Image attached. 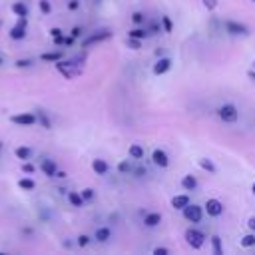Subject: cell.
Here are the masks:
<instances>
[{"label": "cell", "instance_id": "6da1fadb", "mask_svg": "<svg viewBox=\"0 0 255 255\" xmlns=\"http://www.w3.org/2000/svg\"><path fill=\"white\" fill-rule=\"evenodd\" d=\"M56 68H58V72L60 74H64V78H68V80H72V78H76V76H80L82 74V68L76 64V62H62V60H58L56 62Z\"/></svg>", "mask_w": 255, "mask_h": 255}, {"label": "cell", "instance_id": "7a4b0ae2", "mask_svg": "<svg viewBox=\"0 0 255 255\" xmlns=\"http://www.w3.org/2000/svg\"><path fill=\"white\" fill-rule=\"evenodd\" d=\"M217 114H219V118H221L223 122H227V124H233V122L239 120V112H237V108H235L233 104H223V106L217 110Z\"/></svg>", "mask_w": 255, "mask_h": 255}, {"label": "cell", "instance_id": "3957f363", "mask_svg": "<svg viewBox=\"0 0 255 255\" xmlns=\"http://www.w3.org/2000/svg\"><path fill=\"white\" fill-rule=\"evenodd\" d=\"M181 211H183V217H185L187 221H191V223H199L201 217H203V209H201L199 205H193V203H187Z\"/></svg>", "mask_w": 255, "mask_h": 255}, {"label": "cell", "instance_id": "277c9868", "mask_svg": "<svg viewBox=\"0 0 255 255\" xmlns=\"http://www.w3.org/2000/svg\"><path fill=\"white\" fill-rule=\"evenodd\" d=\"M185 241H187L193 249H201L203 243H205V235H203L201 231H197V229H187V231H185Z\"/></svg>", "mask_w": 255, "mask_h": 255}, {"label": "cell", "instance_id": "5b68a950", "mask_svg": "<svg viewBox=\"0 0 255 255\" xmlns=\"http://www.w3.org/2000/svg\"><path fill=\"white\" fill-rule=\"evenodd\" d=\"M36 120H38V118H36L32 112H22V114H16V116L10 118V122L16 124V126H34Z\"/></svg>", "mask_w": 255, "mask_h": 255}, {"label": "cell", "instance_id": "8992f818", "mask_svg": "<svg viewBox=\"0 0 255 255\" xmlns=\"http://www.w3.org/2000/svg\"><path fill=\"white\" fill-rule=\"evenodd\" d=\"M26 24H28L26 16H20L18 22H16V26L10 30V38H12V40H22V38L26 36Z\"/></svg>", "mask_w": 255, "mask_h": 255}, {"label": "cell", "instance_id": "52a82bcc", "mask_svg": "<svg viewBox=\"0 0 255 255\" xmlns=\"http://www.w3.org/2000/svg\"><path fill=\"white\" fill-rule=\"evenodd\" d=\"M225 30L233 36H247L249 34V28L245 24H239V22H233V20H227L225 22Z\"/></svg>", "mask_w": 255, "mask_h": 255}, {"label": "cell", "instance_id": "ba28073f", "mask_svg": "<svg viewBox=\"0 0 255 255\" xmlns=\"http://www.w3.org/2000/svg\"><path fill=\"white\" fill-rule=\"evenodd\" d=\"M108 38H112V32H110V30L96 32V34H92V36H88V38L84 40V48H88V46H92V44H100V42H104V40H108Z\"/></svg>", "mask_w": 255, "mask_h": 255}, {"label": "cell", "instance_id": "9c48e42d", "mask_svg": "<svg viewBox=\"0 0 255 255\" xmlns=\"http://www.w3.org/2000/svg\"><path fill=\"white\" fill-rule=\"evenodd\" d=\"M205 211H207L209 215H213V217H219V215L223 213V203H221L219 199H207Z\"/></svg>", "mask_w": 255, "mask_h": 255}, {"label": "cell", "instance_id": "30bf717a", "mask_svg": "<svg viewBox=\"0 0 255 255\" xmlns=\"http://www.w3.org/2000/svg\"><path fill=\"white\" fill-rule=\"evenodd\" d=\"M169 68H171V60H169V58H159V60L155 62V66H153V74H155V76H161V74H165Z\"/></svg>", "mask_w": 255, "mask_h": 255}, {"label": "cell", "instance_id": "8fae6325", "mask_svg": "<svg viewBox=\"0 0 255 255\" xmlns=\"http://www.w3.org/2000/svg\"><path fill=\"white\" fill-rule=\"evenodd\" d=\"M151 159H153V163L159 165V167H167V163H169V157H167V153H165L163 149H155V151L151 153Z\"/></svg>", "mask_w": 255, "mask_h": 255}, {"label": "cell", "instance_id": "7c38bea8", "mask_svg": "<svg viewBox=\"0 0 255 255\" xmlns=\"http://www.w3.org/2000/svg\"><path fill=\"white\" fill-rule=\"evenodd\" d=\"M40 169L48 175V177H56V171H58V165H56V161L54 159H44L42 163H40Z\"/></svg>", "mask_w": 255, "mask_h": 255}, {"label": "cell", "instance_id": "4fadbf2b", "mask_svg": "<svg viewBox=\"0 0 255 255\" xmlns=\"http://www.w3.org/2000/svg\"><path fill=\"white\" fill-rule=\"evenodd\" d=\"M92 169H94L98 175H104V173H108L110 165H108L104 159H94V161H92Z\"/></svg>", "mask_w": 255, "mask_h": 255}, {"label": "cell", "instance_id": "5bb4252c", "mask_svg": "<svg viewBox=\"0 0 255 255\" xmlns=\"http://www.w3.org/2000/svg\"><path fill=\"white\" fill-rule=\"evenodd\" d=\"M187 203H191V201H189V195H175V197L171 199V207H173V209H183Z\"/></svg>", "mask_w": 255, "mask_h": 255}, {"label": "cell", "instance_id": "9a60e30c", "mask_svg": "<svg viewBox=\"0 0 255 255\" xmlns=\"http://www.w3.org/2000/svg\"><path fill=\"white\" fill-rule=\"evenodd\" d=\"M195 185H197V179H195L193 175H183V179H181V187H183L185 191H193Z\"/></svg>", "mask_w": 255, "mask_h": 255}, {"label": "cell", "instance_id": "2e32d148", "mask_svg": "<svg viewBox=\"0 0 255 255\" xmlns=\"http://www.w3.org/2000/svg\"><path fill=\"white\" fill-rule=\"evenodd\" d=\"M68 201H70L74 207H82L86 199L82 197V193H78V191H70V193H68Z\"/></svg>", "mask_w": 255, "mask_h": 255}, {"label": "cell", "instance_id": "e0dca14e", "mask_svg": "<svg viewBox=\"0 0 255 255\" xmlns=\"http://www.w3.org/2000/svg\"><path fill=\"white\" fill-rule=\"evenodd\" d=\"M14 153H16V157H18V159H22V161H24V159H30L32 149H30V147H26V145H20V147H16V149H14Z\"/></svg>", "mask_w": 255, "mask_h": 255}, {"label": "cell", "instance_id": "ac0fdd59", "mask_svg": "<svg viewBox=\"0 0 255 255\" xmlns=\"http://www.w3.org/2000/svg\"><path fill=\"white\" fill-rule=\"evenodd\" d=\"M159 221H161V215L159 213H147L145 219H143V223L147 227H155V225H159Z\"/></svg>", "mask_w": 255, "mask_h": 255}, {"label": "cell", "instance_id": "d6986e66", "mask_svg": "<svg viewBox=\"0 0 255 255\" xmlns=\"http://www.w3.org/2000/svg\"><path fill=\"white\" fill-rule=\"evenodd\" d=\"M110 235H112V231H110L108 227H100V229H96V241H100V243L108 241Z\"/></svg>", "mask_w": 255, "mask_h": 255}, {"label": "cell", "instance_id": "ffe728a7", "mask_svg": "<svg viewBox=\"0 0 255 255\" xmlns=\"http://www.w3.org/2000/svg\"><path fill=\"white\" fill-rule=\"evenodd\" d=\"M12 12L18 16H28V6L24 2H14L12 4Z\"/></svg>", "mask_w": 255, "mask_h": 255}, {"label": "cell", "instance_id": "44dd1931", "mask_svg": "<svg viewBox=\"0 0 255 255\" xmlns=\"http://www.w3.org/2000/svg\"><path fill=\"white\" fill-rule=\"evenodd\" d=\"M147 34H149V32L143 30V28H133V30L128 32V36H129V38H135V40H143Z\"/></svg>", "mask_w": 255, "mask_h": 255}, {"label": "cell", "instance_id": "7402d4cb", "mask_svg": "<svg viewBox=\"0 0 255 255\" xmlns=\"http://www.w3.org/2000/svg\"><path fill=\"white\" fill-rule=\"evenodd\" d=\"M44 62H58V60H62V52H46V54H42L40 56Z\"/></svg>", "mask_w": 255, "mask_h": 255}, {"label": "cell", "instance_id": "603a6c76", "mask_svg": "<svg viewBox=\"0 0 255 255\" xmlns=\"http://www.w3.org/2000/svg\"><path fill=\"white\" fill-rule=\"evenodd\" d=\"M129 155H131V157H135V159H141V157H143V147H141V145H137V143L129 145Z\"/></svg>", "mask_w": 255, "mask_h": 255}, {"label": "cell", "instance_id": "cb8c5ba5", "mask_svg": "<svg viewBox=\"0 0 255 255\" xmlns=\"http://www.w3.org/2000/svg\"><path fill=\"white\" fill-rule=\"evenodd\" d=\"M197 163H199V167L207 169L209 173H215V165H213V161H211V159H207V157H201Z\"/></svg>", "mask_w": 255, "mask_h": 255}, {"label": "cell", "instance_id": "d4e9b609", "mask_svg": "<svg viewBox=\"0 0 255 255\" xmlns=\"http://www.w3.org/2000/svg\"><path fill=\"white\" fill-rule=\"evenodd\" d=\"M18 185H20L22 189H26V191H32V189L36 187V183H34V179H30V177H22V179L18 181Z\"/></svg>", "mask_w": 255, "mask_h": 255}, {"label": "cell", "instance_id": "484cf974", "mask_svg": "<svg viewBox=\"0 0 255 255\" xmlns=\"http://www.w3.org/2000/svg\"><path fill=\"white\" fill-rule=\"evenodd\" d=\"M211 247H213V253L215 255H223V247H221V239L217 235L211 237Z\"/></svg>", "mask_w": 255, "mask_h": 255}, {"label": "cell", "instance_id": "4316f807", "mask_svg": "<svg viewBox=\"0 0 255 255\" xmlns=\"http://www.w3.org/2000/svg\"><path fill=\"white\" fill-rule=\"evenodd\" d=\"M50 34H52V38H54L56 44H64V32H62L60 28H52Z\"/></svg>", "mask_w": 255, "mask_h": 255}, {"label": "cell", "instance_id": "83f0119b", "mask_svg": "<svg viewBox=\"0 0 255 255\" xmlns=\"http://www.w3.org/2000/svg\"><path fill=\"white\" fill-rule=\"evenodd\" d=\"M241 245H243V247H255V235L249 233V235L241 237Z\"/></svg>", "mask_w": 255, "mask_h": 255}, {"label": "cell", "instance_id": "f1b7e54d", "mask_svg": "<svg viewBox=\"0 0 255 255\" xmlns=\"http://www.w3.org/2000/svg\"><path fill=\"white\" fill-rule=\"evenodd\" d=\"M38 120H40V124H42L46 129H50V128H52V124H50V120H48L46 112H42V110H40V112H38Z\"/></svg>", "mask_w": 255, "mask_h": 255}, {"label": "cell", "instance_id": "f546056e", "mask_svg": "<svg viewBox=\"0 0 255 255\" xmlns=\"http://www.w3.org/2000/svg\"><path fill=\"white\" fill-rule=\"evenodd\" d=\"M118 171H120V173H128V171H131V165H129V161H128V159L120 161V163H118Z\"/></svg>", "mask_w": 255, "mask_h": 255}, {"label": "cell", "instance_id": "4dcf8cb0", "mask_svg": "<svg viewBox=\"0 0 255 255\" xmlns=\"http://www.w3.org/2000/svg\"><path fill=\"white\" fill-rule=\"evenodd\" d=\"M143 18H145V16H143L141 12H133V14H131V22H133V24H143Z\"/></svg>", "mask_w": 255, "mask_h": 255}, {"label": "cell", "instance_id": "1f68e13d", "mask_svg": "<svg viewBox=\"0 0 255 255\" xmlns=\"http://www.w3.org/2000/svg\"><path fill=\"white\" fill-rule=\"evenodd\" d=\"M161 24H163V28H165V32H171V28H173V24H171V20H169V16H163V18H161Z\"/></svg>", "mask_w": 255, "mask_h": 255}, {"label": "cell", "instance_id": "d6a6232c", "mask_svg": "<svg viewBox=\"0 0 255 255\" xmlns=\"http://www.w3.org/2000/svg\"><path fill=\"white\" fill-rule=\"evenodd\" d=\"M40 10H42L44 14H50V10H52V8H50V2H48V0H40Z\"/></svg>", "mask_w": 255, "mask_h": 255}, {"label": "cell", "instance_id": "836d02e7", "mask_svg": "<svg viewBox=\"0 0 255 255\" xmlns=\"http://www.w3.org/2000/svg\"><path fill=\"white\" fill-rule=\"evenodd\" d=\"M82 197L88 201V199H92L94 197V189H90V187H86V189H82Z\"/></svg>", "mask_w": 255, "mask_h": 255}, {"label": "cell", "instance_id": "e575fe53", "mask_svg": "<svg viewBox=\"0 0 255 255\" xmlns=\"http://www.w3.org/2000/svg\"><path fill=\"white\" fill-rule=\"evenodd\" d=\"M88 243H90V237H88V235H80V237H78V245H80V247H86Z\"/></svg>", "mask_w": 255, "mask_h": 255}, {"label": "cell", "instance_id": "d590c367", "mask_svg": "<svg viewBox=\"0 0 255 255\" xmlns=\"http://www.w3.org/2000/svg\"><path fill=\"white\" fill-rule=\"evenodd\" d=\"M203 6H205L207 10H215V6H217V0H203Z\"/></svg>", "mask_w": 255, "mask_h": 255}, {"label": "cell", "instance_id": "8d00e7d4", "mask_svg": "<svg viewBox=\"0 0 255 255\" xmlns=\"http://www.w3.org/2000/svg\"><path fill=\"white\" fill-rule=\"evenodd\" d=\"M167 253H169V251H167L165 247H155V249H153V255H167Z\"/></svg>", "mask_w": 255, "mask_h": 255}, {"label": "cell", "instance_id": "74e56055", "mask_svg": "<svg viewBox=\"0 0 255 255\" xmlns=\"http://www.w3.org/2000/svg\"><path fill=\"white\" fill-rule=\"evenodd\" d=\"M129 48H131V50H137V48H139V40L129 38Z\"/></svg>", "mask_w": 255, "mask_h": 255}, {"label": "cell", "instance_id": "f35d334b", "mask_svg": "<svg viewBox=\"0 0 255 255\" xmlns=\"http://www.w3.org/2000/svg\"><path fill=\"white\" fill-rule=\"evenodd\" d=\"M78 6H80L78 0H70V2H68V8H70V10H78Z\"/></svg>", "mask_w": 255, "mask_h": 255}, {"label": "cell", "instance_id": "ab89813d", "mask_svg": "<svg viewBox=\"0 0 255 255\" xmlns=\"http://www.w3.org/2000/svg\"><path fill=\"white\" fill-rule=\"evenodd\" d=\"M22 169H24L26 173H32V171H34V165H32V163H24V165H22Z\"/></svg>", "mask_w": 255, "mask_h": 255}, {"label": "cell", "instance_id": "60d3db41", "mask_svg": "<svg viewBox=\"0 0 255 255\" xmlns=\"http://www.w3.org/2000/svg\"><path fill=\"white\" fill-rule=\"evenodd\" d=\"M157 30H159V26H157V22H153V24L149 26V34H157Z\"/></svg>", "mask_w": 255, "mask_h": 255}, {"label": "cell", "instance_id": "b9f144b4", "mask_svg": "<svg viewBox=\"0 0 255 255\" xmlns=\"http://www.w3.org/2000/svg\"><path fill=\"white\" fill-rule=\"evenodd\" d=\"M16 66H18V68H24V66H30V60H18V62H16Z\"/></svg>", "mask_w": 255, "mask_h": 255}, {"label": "cell", "instance_id": "7bdbcfd3", "mask_svg": "<svg viewBox=\"0 0 255 255\" xmlns=\"http://www.w3.org/2000/svg\"><path fill=\"white\" fill-rule=\"evenodd\" d=\"M247 225H249V229H253V231H255V217H249Z\"/></svg>", "mask_w": 255, "mask_h": 255}, {"label": "cell", "instance_id": "ee69618b", "mask_svg": "<svg viewBox=\"0 0 255 255\" xmlns=\"http://www.w3.org/2000/svg\"><path fill=\"white\" fill-rule=\"evenodd\" d=\"M80 34H82V30H80V28H74V30H72V38H78Z\"/></svg>", "mask_w": 255, "mask_h": 255}, {"label": "cell", "instance_id": "f6af8a7d", "mask_svg": "<svg viewBox=\"0 0 255 255\" xmlns=\"http://www.w3.org/2000/svg\"><path fill=\"white\" fill-rule=\"evenodd\" d=\"M247 76H249L251 80H255V72H253V70H251V72H247Z\"/></svg>", "mask_w": 255, "mask_h": 255}, {"label": "cell", "instance_id": "bcb514c9", "mask_svg": "<svg viewBox=\"0 0 255 255\" xmlns=\"http://www.w3.org/2000/svg\"><path fill=\"white\" fill-rule=\"evenodd\" d=\"M251 189H253V195H255V183H253V187H251Z\"/></svg>", "mask_w": 255, "mask_h": 255}, {"label": "cell", "instance_id": "7dc6e473", "mask_svg": "<svg viewBox=\"0 0 255 255\" xmlns=\"http://www.w3.org/2000/svg\"><path fill=\"white\" fill-rule=\"evenodd\" d=\"M2 62H4V60H2V58H0V66H2Z\"/></svg>", "mask_w": 255, "mask_h": 255}, {"label": "cell", "instance_id": "c3c4849f", "mask_svg": "<svg viewBox=\"0 0 255 255\" xmlns=\"http://www.w3.org/2000/svg\"><path fill=\"white\" fill-rule=\"evenodd\" d=\"M0 147H2V141H0Z\"/></svg>", "mask_w": 255, "mask_h": 255}]
</instances>
